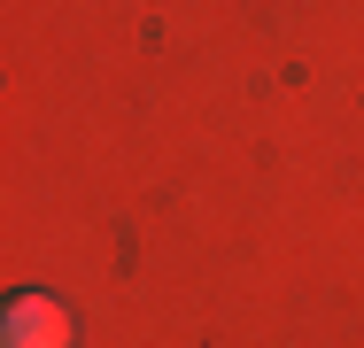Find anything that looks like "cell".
Returning <instances> with one entry per match:
<instances>
[{
    "label": "cell",
    "instance_id": "6da1fadb",
    "mask_svg": "<svg viewBox=\"0 0 364 348\" xmlns=\"http://www.w3.org/2000/svg\"><path fill=\"white\" fill-rule=\"evenodd\" d=\"M8 348H70V317L47 294H23L8 302Z\"/></svg>",
    "mask_w": 364,
    "mask_h": 348
}]
</instances>
